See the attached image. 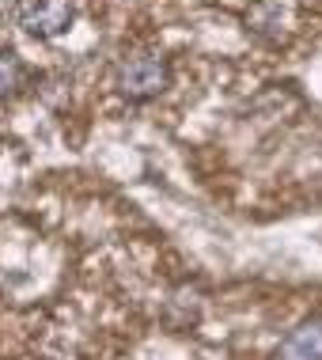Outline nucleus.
I'll return each mask as SVG.
<instances>
[{
  "label": "nucleus",
  "mask_w": 322,
  "mask_h": 360,
  "mask_svg": "<svg viewBox=\"0 0 322 360\" xmlns=\"http://www.w3.org/2000/svg\"><path fill=\"white\" fill-rule=\"evenodd\" d=\"M277 360H322V319H304L277 349Z\"/></svg>",
  "instance_id": "3"
},
{
  "label": "nucleus",
  "mask_w": 322,
  "mask_h": 360,
  "mask_svg": "<svg viewBox=\"0 0 322 360\" xmlns=\"http://www.w3.org/2000/svg\"><path fill=\"white\" fill-rule=\"evenodd\" d=\"M72 0H19V27L34 38H57L72 27Z\"/></svg>",
  "instance_id": "2"
},
{
  "label": "nucleus",
  "mask_w": 322,
  "mask_h": 360,
  "mask_svg": "<svg viewBox=\"0 0 322 360\" xmlns=\"http://www.w3.org/2000/svg\"><path fill=\"white\" fill-rule=\"evenodd\" d=\"M27 80V65L19 61L15 50H0V99H8V95H15L19 87Z\"/></svg>",
  "instance_id": "4"
},
{
  "label": "nucleus",
  "mask_w": 322,
  "mask_h": 360,
  "mask_svg": "<svg viewBox=\"0 0 322 360\" xmlns=\"http://www.w3.org/2000/svg\"><path fill=\"white\" fill-rule=\"evenodd\" d=\"M114 87L129 103H152L171 87V61L160 50H129L114 65Z\"/></svg>",
  "instance_id": "1"
}]
</instances>
